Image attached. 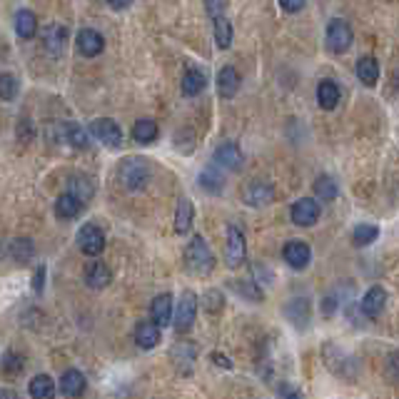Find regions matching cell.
I'll return each mask as SVG.
<instances>
[{
    "label": "cell",
    "mask_w": 399,
    "mask_h": 399,
    "mask_svg": "<svg viewBox=\"0 0 399 399\" xmlns=\"http://www.w3.org/2000/svg\"><path fill=\"white\" fill-rule=\"evenodd\" d=\"M15 30L23 40L33 38V35L38 33V18H35V13L27 11V8H23V11L15 15Z\"/></svg>",
    "instance_id": "26"
},
{
    "label": "cell",
    "mask_w": 399,
    "mask_h": 399,
    "mask_svg": "<svg viewBox=\"0 0 399 399\" xmlns=\"http://www.w3.org/2000/svg\"><path fill=\"white\" fill-rule=\"evenodd\" d=\"M185 267L190 270L192 274H210L215 267V258L210 252L205 237L195 235L190 240V245L185 247Z\"/></svg>",
    "instance_id": "1"
},
{
    "label": "cell",
    "mask_w": 399,
    "mask_h": 399,
    "mask_svg": "<svg viewBox=\"0 0 399 399\" xmlns=\"http://www.w3.org/2000/svg\"><path fill=\"white\" fill-rule=\"evenodd\" d=\"M113 274H110L108 265H103L100 260H93V262L85 267V284H88L90 290H103L108 287Z\"/></svg>",
    "instance_id": "14"
},
{
    "label": "cell",
    "mask_w": 399,
    "mask_h": 399,
    "mask_svg": "<svg viewBox=\"0 0 399 399\" xmlns=\"http://www.w3.org/2000/svg\"><path fill=\"white\" fill-rule=\"evenodd\" d=\"M65 140H68V145L75 150L90 148V132H85L80 125H75V122H68L65 125Z\"/></svg>",
    "instance_id": "28"
},
{
    "label": "cell",
    "mask_w": 399,
    "mask_h": 399,
    "mask_svg": "<svg viewBox=\"0 0 399 399\" xmlns=\"http://www.w3.org/2000/svg\"><path fill=\"white\" fill-rule=\"evenodd\" d=\"M77 245L80 250L88 255V258H98L100 252L105 250V235L98 224H82L80 232H77Z\"/></svg>",
    "instance_id": "7"
},
{
    "label": "cell",
    "mask_w": 399,
    "mask_h": 399,
    "mask_svg": "<svg viewBox=\"0 0 399 399\" xmlns=\"http://www.w3.org/2000/svg\"><path fill=\"white\" fill-rule=\"evenodd\" d=\"M18 95V80L13 72H0V98L13 100Z\"/></svg>",
    "instance_id": "34"
},
{
    "label": "cell",
    "mask_w": 399,
    "mask_h": 399,
    "mask_svg": "<svg viewBox=\"0 0 399 399\" xmlns=\"http://www.w3.org/2000/svg\"><path fill=\"white\" fill-rule=\"evenodd\" d=\"M90 135L103 142L105 148H120L122 145L120 125L115 120H110V118H98V120L90 122Z\"/></svg>",
    "instance_id": "5"
},
{
    "label": "cell",
    "mask_w": 399,
    "mask_h": 399,
    "mask_svg": "<svg viewBox=\"0 0 399 399\" xmlns=\"http://www.w3.org/2000/svg\"><path fill=\"white\" fill-rule=\"evenodd\" d=\"M247 258V245H245V235H242L240 227L230 224L227 227V240H224V262L227 267H240Z\"/></svg>",
    "instance_id": "4"
},
{
    "label": "cell",
    "mask_w": 399,
    "mask_h": 399,
    "mask_svg": "<svg viewBox=\"0 0 399 399\" xmlns=\"http://www.w3.org/2000/svg\"><path fill=\"white\" fill-rule=\"evenodd\" d=\"M217 90L222 98H235L237 90H240V72L232 65H224L217 72Z\"/></svg>",
    "instance_id": "16"
},
{
    "label": "cell",
    "mask_w": 399,
    "mask_h": 399,
    "mask_svg": "<svg viewBox=\"0 0 399 399\" xmlns=\"http://www.w3.org/2000/svg\"><path fill=\"white\" fill-rule=\"evenodd\" d=\"M282 258L292 270H305L307 265H310V260H312V250H310V245H307V242L292 240V242H287V245H284Z\"/></svg>",
    "instance_id": "9"
},
{
    "label": "cell",
    "mask_w": 399,
    "mask_h": 399,
    "mask_svg": "<svg viewBox=\"0 0 399 399\" xmlns=\"http://www.w3.org/2000/svg\"><path fill=\"white\" fill-rule=\"evenodd\" d=\"M77 50H80L85 58H95L105 50V38L93 30V27H82L80 33H77Z\"/></svg>",
    "instance_id": "11"
},
{
    "label": "cell",
    "mask_w": 399,
    "mask_h": 399,
    "mask_svg": "<svg viewBox=\"0 0 399 399\" xmlns=\"http://www.w3.org/2000/svg\"><path fill=\"white\" fill-rule=\"evenodd\" d=\"M192 220H195V208H192V203L187 200V197H182L180 205H177V210H175V232L177 235H187V232H190Z\"/></svg>",
    "instance_id": "23"
},
{
    "label": "cell",
    "mask_w": 399,
    "mask_h": 399,
    "mask_svg": "<svg viewBox=\"0 0 399 399\" xmlns=\"http://www.w3.org/2000/svg\"><path fill=\"white\" fill-rule=\"evenodd\" d=\"M352 40H355V35H352V27L347 20L334 18V20L327 25V50L332 55L347 53V50L352 48Z\"/></svg>",
    "instance_id": "3"
},
{
    "label": "cell",
    "mask_w": 399,
    "mask_h": 399,
    "mask_svg": "<svg viewBox=\"0 0 399 399\" xmlns=\"http://www.w3.org/2000/svg\"><path fill=\"white\" fill-rule=\"evenodd\" d=\"M377 237H379V227H377V224H357L355 232H352V242H355L357 247L372 245Z\"/></svg>",
    "instance_id": "31"
},
{
    "label": "cell",
    "mask_w": 399,
    "mask_h": 399,
    "mask_svg": "<svg viewBox=\"0 0 399 399\" xmlns=\"http://www.w3.org/2000/svg\"><path fill=\"white\" fill-rule=\"evenodd\" d=\"M222 307V295H220L217 290H210L208 292V310L213 312V310H220Z\"/></svg>",
    "instance_id": "39"
},
{
    "label": "cell",
    "mask_w": 399,
    "mask_h": 399,
    "mask_svg": "<svg viewBox=\"0 0 399 399\" xmlns=\"http://www.w3.org/2000/svg\"><path fill=\"white\" fill-rule=\"evenodd\" d=\"M0 399H18V394L11 392V389H0Z\"/></svg>",
    "instance_id": "43"
},
{
    "label": "cell",
    "mask_w": 399,
    "mask_h": 399,
    "mask_svg": "<svg viewBox=\"0 0 399 399\" xmlns=\"http://www.w3.org/2000/svg\"><path fill=\"white\" fill-rule=\"evenodd\" d=\"M43 45L50 55H61L68 45V30L65 25H48L43 33Z\"/></svg>",
    "instance_id": "15"
},
{
    "label": "cell",
    "mask_w": 399,
    "mask_h": 399,
    "mask_svg": "<svg viewBox=\"0 0 399 399\" xmlns=\"http://www.w3.org/2000/svg\"><path fill=\"white\" fill-rule=\"evenodd\" d=\"M118 172H120L122 185H125L130 192H140L150 180V165H148V160H142V158L122 160V165H120Z\"/></svg>",
    "instance_id": "2"
},
{
    "label": "cell",
    "mask_w": 399,
    "mask_h": 399,
    "mask_svg": "<svg viewBox=\"0 0 399 399\" xmlns=\"http://www.w3.org/2000/svg\"><path fill=\"white\" fill-rule=\"evenodd\" d=\"M200 185H203L208 192H213V195H217V192L224 187V175L217 172V170L208 167V170H203V175H200Z\"/></svg>",
    "instance_id": "32"
},
{
    "label": "cell",
    "mask_w": 399,
    "mask_h": 399,
    "mask_svg": "<svg viewBox=\"0 0 399 399\" xmlns=\"http://www.w3.org/2000/svg\"><path fill=\"white\" fill-rule=\"evenodd\" d=\"M357 77H360L362 82H365L367 88H374L379 80V63L374 61V58H360L357 61Z\"/></svg>",
    "instance_id": "22"
},
{
    "label": "cell",
    "mask_w": 399,
    "mask_h": 399,
    "mask_svg": "<svg viewBox=\"0 0 399 399\" xmlns=\"http://www.w3.org/2000/svg\"><path fill=\"white\" fill-rule=\"evenodd\" d=\"M279 399H305V394H302L300 389L287 387V384H284V387L279 389Z\"/></svg>",
    "instance_id": "40"
},
{
    "label": "cell",
    "mask_w": 399,
    "mask_h": 399,
    "mask_svg": "<svg viewBox=\"0 0 399 399\" xmlns=\"http://www.w3.org/2000/svg\"><path fill=\"white\" fill-rule=\"evenodd\" d=\"M85 387H88V382H85V374L77 372V369H68L65 374L61 377V389L65 397H82L85 394Z\"/></svg>",
    "instance_id": "18"
},
{
    "label": "cell",
    "mask_w": 399,
    "mask_h": 399,
    "mask_svg": "<svg viewBox=\"0 0 399 399\" xmlns=\"http://www.w3.org/2000/svg\"><path fill=\"white\" fill-rule=\"evenodd\" d=\"M292 215V222L300 224V227H312V224L319 220V205L317 200H312V197H302L292 205L290 210Z\"/></svg>",
    "instance_id": "8"
},
{
    "label": "cell",
    "mask_w": 399,
    "mask_h": 399,
    "mask_svg": "<svg viewBox=\"0 0 399 399\" xmlns=\"http://www.w3.org/2000/svg\"><path fill=\"white\" fill-rule=\"evenodd\" d=\"M384 305H387V292H384V287H379V284H374V287H369L367 290V295L362 297V312H365L367 317L374 319L382 315Z\"/></svg>",
    "instance_id": "12"
},
{
    "label": "cell",
    "mask_w": 399,
    "mask_h": 399,
    "mask_svg": "<svg viewBox=\"0 0 399 399\" xmlns=\"http://www.w3.org/2000/svg\"><path fill=\"white\" fill-rule=\"evenodd\" d=\"M150 317L158 327H167L172 322V297L165 292V295H158L150 305Z\"/></svg>",
    "instance_id": "13"
},
{
    "label": "cell",
    "mask_w": 399,
    "mask_h": 399,
    "mask_svg": "<svg viewBox=\"0 0 399 399\" xmlns=\"http://www.w3.org/2000/svg\"><path fill=\"white\" fill-rule=\"evenodd\" d=\"M215 163L222 165L227 170H237L242 165V153L235 142H222L217 150H215Z\"/></svg>",
    "instance_id": "19"
},
{
    "label": "cell",
    "mask_w": 399,
    "mask_h": 399,
    "mask_svg": "<svg viewBox=\"0 0 399 399\" xmlns=\"http://www.w3.org/2000/svg\"><path fill=\"white\" fill-rule=\"evenodd\" d=\"M11 252L18 262H27V260L33 258V245H30V240H15L11 245Z\"/></svg>",
    "instance_id": "35"
},
{
    "label": "cell",
    "mask_w": 399,
    "mask_h": 399,
    "mask_svg": "<svg viewBox=\"0 0 399 399\" xmlns=\"http://www.w3.org/2000/svg\"><path fill=\"white\" fill-rule=\"evenodd\" d=\"M235 287L240 290V295L247 297V300H252V302H260V300H262V290H260V287H258L255 282H237Z\"/></svg>",
    "instance_id": "36"
},
{
    "label": "cell",
    "mask_w": 399,
    "mask_h": 399,
    "mask_svg": "<svg viewBox=\"0 0 399 399\" xmlns=\"http://www.w3.org/2000/svg\"><path fill=\"white\" fill-rule=\"evenodd\" d=\"M242 197H245V203L250 208H265V205H270L274 200V187L262 180H255L245 187V195Z\"/></svg>",
    "instance_id": "10"
},
{
    "label": "cell",
    "mask_w": 399,
    "mask_h": 399,
    "mask_svg": "<svg viewBox=\"0 0 399 399\" xmlns=\"http://www.w3.org/2000/svg\"><path fill=\"white\" fill-rule=\"evenodd\" d=\"M337 192H339L337 182H334L329 175H322V177H317V180H315V195L322 197V200H334V197H337Z\"/></svg>",
    "instance_id": "33"
},
{
    "label": "cell",
    "mask_w": 399,
    "mask_h": 399,
    "mask_svg": "<svg viewBox=\"0 0 399 399\" xmlns=\"http://www.w3.org/2000/svg\"><path fill=\"white\" fill-rule=\"evenodd\" d=\"M317 103L322 110H334L339 103V88H337V82L332 80H322L317 85Z\"/></svg>",
    "instance_id": "25"
},
{
    "label": "cell",
    "mask_w": 399,
    "mask_h": 399,
    "mask_svg": "<svg viewBox=\"0 0 399 399\" xmlns=\"http://www.w3.org/2000/svg\"><path fill=\"white\" fill-rule=\"evenodd\" d=\"M82 210H85V205H82L75 195H70V192H63V195L55 200V215L61 220H75Z\"/></svg>",
    "instance_id": "17"
},
{
    "label": "cell",
    "mask_w": 399,
    "mask_h": 399,
    "mask_svg": "<svg viewBox=\"0 0 399 399\" xmlns=\"http://www.w3.org/2000/svg\"><path fill=\"white\" fill-rule=\"evenodd\" d=\"M43 277H45V267H38V277H35L33 279V287H35V290H43Z\"/></svg>",
    "instance_id": "42"
},
{
    "label": "cell",
    "mask_w": 399,
    "mask_h": 399,
    "mask_svg": "<svg viewBox=\"0 0 399 399\" xmlns=\"http://www.w3.org/2000/svg\"><path fill=\"white\" fill-rule=\"evenodd\" d=\"M158 125H155L153 120H137L135 125H132V137H135L137 142H142V145H150V142L158 140Z\"/></svg>",
    "instance_id": "30"
},
{
    "label": "cell",
    "mask_w": 399,
    "mask_h": 399,
    "mask_svg": "<svg viewBox=\"0 0 399 399\" xmlns=\"http://www.w3.org/2000/svg\"><path fill=\"white\" fill-rule=\"evenodd\" d=\"M68 192H70V195H75L82 205H88L90 197L95 195V185H93V180H90V177L72 175L70 180H68Z\"/></svg>",
    "instance_id": "21"
},
{
    "label": "cell",
    "mask_w": 399,
    "mask_h": 399,
    "mask_svg": "<svg viewBox=\"0 0 399 399\" xmlns=\"http://www.w3.org/2000/svg\"><path fill=\"white\" fill-rule=\"evenodd\" d=\"M205 88H208V75H205L203 70L185 72V77H182V93H185L187 98H195V95H200Z\"/></svg>",
    "instance_id": "24"
},
{
    "label": "cell",
    "mask_w": 399,
    "mask_h": 399,
    "mask_svg": "<svg viewBox=\"0 0 399 399\" xmlns=\"http://www.w3.org/2000/svg\"><path fill=\"white\" fill-rule=\"evenodd\" d=\"M132 0H108V6L113 8V11H125V8H130Z\"/></svg>",
    "instance_id": "41"
},
{
    "label": "cell",
    "mask_w": 399,
    "mask_h": 399,
    "mask_svg": "<svg viewBox=\"0 0 399 399\" xmlns=\"http://www.w3.org/2000/svg\"><path fill=\"white\" fill-rule=\"evenodd\" d=\"M279 8L284 13H300L305 8V0H279Z\"/></svg>",
    "instance_id": "38"
},
{
    "label": "cell",
    "mask_w": 399,
    "mask_h": 399,
    "mask_svg": "<svg viewBox=\"0 0 399 399\" xmlns=\"http://www.w3.org/2000/svg\"><path fill=\"white\" fill-rule=\"evenodd\" d=\"M205 8H208L210 18H220V15H224L227 0H205Z\"/></svg>",
    "instance_id": "37"
},
{
    "label": "cell",
    "mask_w": 399,
    "mask_h": 399,
    "mask_svg": "<svg viewBox=\"0 0 399 399\" xmlns=\"http://www.w3.org/2000/svg\"><path fill=\"white\" fill-rule=\"evenodd\" d=\"M213 23H215V43L222 50H227L232 45V23L224 15L213 18Z\"/></svg>",
    "instance_id": "29"
},
{
    "label": "cell",
    "mask_w": 399,
    "mask_h": 399,
    "mask_svg": "<svg viewBox=\"0 0 399 399\" xmlns=\"http://www.w3.org/2000/svg\"><path fill=\"white\" fill-rule=\"evenodd\" d=\"M27 392H30V397H33V399H53L55 384H53V379H50L48 374H38L35 379H30V384H27Z\"/></svg>",
    "instance_id": "27"
},
{
    "label": "cell",
    "mask_w": 399,
    "mask_h": 399,
    "mask_svg": "<svg viewBox=\"0 0 399 399\" xmlns=\"http://www.w3.org/2000/svg\"><path fill=\"white\" fill-rule=\"evenodd\" d=\"M160 339H163V334H160V327L155 322H140L137 324L135 342L142 347V350H153V347H158Z\"/></svg>",
    "instance_id": "20"
},
{
    "label": "cell",
    "mask_w": 399,
    "mask_h": 399,
    "mask_svg": "<svg viewBox=\"0 0 399 399\" xmlns=\"http://www.w3.org/2000/svg\"><path fill=\"white\" fill-rule=\"evenodd\" d=\"M195 315H197V297H195V292L185 290L175 307V329L177 332H187V329L195 324Z\"/></svg>",
    "instance_id": "6"
}]
</instances>
